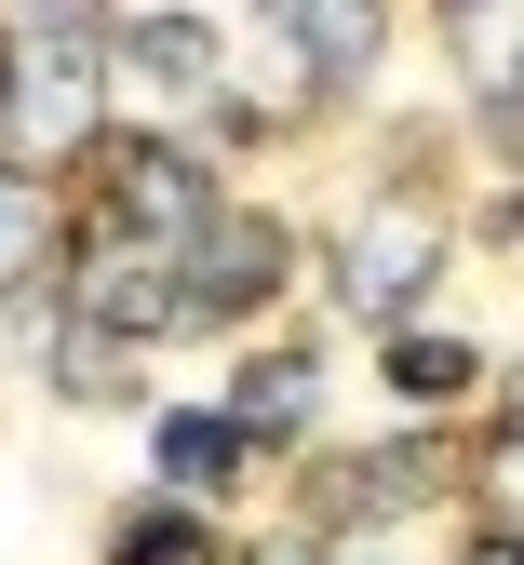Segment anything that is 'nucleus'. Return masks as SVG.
Listing matches in <instances>:
<instances>
[{
  "mask_svg": "<svg viewBox=\"0 0 524 565\" xmlns=\"http://www.w3.org/2000/svg\"><path fill=\"white\" fill-rule=\"evenodd\" d=\"M377 377H391V391H417V404H458V391H471L484 364H471V337H430V323H391Z\"/></svg>",
  "mask_w": 524,
  "mask_h": 565,
  "instance_id": "1a4fd4ad",
  "label": "nucleus"
},
{
  "mask_svg": "<svg viewBox=\"0 0 524 565\" xmlns=\"http://www.w3.org/2000/svg\"><path fill=\"white\" fill-rule=\"evenodd\" d=\"M14 41H54V54H95V0H28Z\"/></svg>",
  "mask_w": 524,
  "mask_h": 565,
  "instance_id": "4468645a",
  "label": "nucleus"
},
{
  "mask_svg": "<svg viewBox=\"0 0 524 565\" xmlns=\"http://www.w3.org/2000/svg\"><path fill=\"white\" fill-rule=\"evenodd\" d=\"M121 565H229V552H215L202 512H135L121 525Z\"/></svg>",
  "mask_w": 524,
  "mask_h": 565,
  "instance_id": "9b49d317",
  "label": "nucleus"
},
{
  "mask_svg": "<svg viewBox=\"0 0 524 565\" xmlns=\"http://www.w3.org/2000/svg\"><path fill=\"white\" fill-rule=\"evenodd\" d=\"M310 391H323L310 350H269V364L243 377V404H229V417H243V445H256V431H282V417H310Z\"/></svg>",
  "mask_w": 524,
  "mask_h": 565,
  "instance_id": "9d476101",
  "label": "nucleus"
},
{
  "mask_svg": "<svg viewBox=\"0 0 524 565\" xmlns=\"http://www.w3.org/2000/svg\"><path fill=\"white\" fill-rule=\"evenodd\" d=\"M282 282V230L269 216H202V243L175 256V323H243Z\"/></svg>",
  "mask_w": 524,
  "mask_h": 565,
  "instance_id": "20e7f679",
  "label": "nucleus"
},
{
  "mask_svg": "<svg viewBox=\"0 0 524 565\" xmlns=\"http://www.w3.org/2000/svg\"><path fill=\"white\" fill-rule=\"evenodd\" d=\"M95 135V54H54V41H14V82H0V162L41 175Z\"/></svg>",
  "mask_w": 524,
  "mask_h": 565,
  "instance_id": "f03ea898",
  "label": "nucleus"
},
{
  "mask_svg": "<svg viewBox=\"0 0 524 565\" xmlns=\"http://www.w3.org/2000/svg\"><path fill=\"white\" fill-rule=\"evenodd\" d=\"M54 391H67V404H108V391H121V350H108V337H67Z\"/></svg>",
  "mask_w": 524,
  "mask_h": 565,
  "instance_id": "ddd939ff",
  "label": "nucleus"
},
{
  "mask_svg": "<svg viewBox=\"0 0 524 565\" xmlns=\"http://www.w3.org/2000/svg\"><path fill=\"white\" fill-rule=\"evenodd\" d=\"M121 67L162 82V95H202V82H215V28H202V14H135V28H121Z\"/></svg>",
  "mask_w": 524,
  "mask_h": 565,
  "instance_id": "6e6552de",
  "label": "nucleus"
},
{
  "mask_svg": "<svg viewBox=\"0 0 524 565\" xmlns=\"http://www.w3.org/2000/svg\"><path fill=\"white\" fill-rule=\"evenodd\" d=\"M202 216H215V189H202V162H189V135H121V149H108V230H121V243L189 256Z\"/></svg>",
  "mask_w": 524,
  "mask_h": 565,
  "instance_id": "f257e3e1",
  "label": "nucleus"
},
{
  "mask_svg": "<svg viewBox=\"0 0 524 565\" xmlns=\"http://www.w3.org/2000/svg\"><path fill=\"white\" fill-rule=\"evenodd\" d=\"M148 458H162V484H175V499H189V484H229L256 445H243V417L229 404H175L162 417V445H148Z\"/></svg>",
  "mask_w": 524,
  "mask_h": 565,
  "instance_id": "0eeeda50",
  "label": "nucleus"
},
{
  "mask_svg": "<svg viewBox=\"0 0 524 565\" xmlns=\"http://www.w3.org/2000/svg\"><path fill=\"white\" fill-rule=\"evenodd\" d=\"M498 499H524V417H511V445H498Z\"/></svg>",
  "mask_w": 524,
  "mask_h": 565,
  "instance_id": "2eb2a0df",
  "label": "nucleus"
},
{
  "mask_svg": "<svg viewBox=\"0 0 524 565\" xmlns=\"http://www.w3.org/2000/svg\"><path fill=\"white\" fill-rule=\"evenodd\" d=\"M471 565H524V539H484V552H471Z\"/></svg>",
  "mask_w": 524,
  "mask_h": 565,
  "instance_id": "dca6fc26",
  "label": "nucleus"
},
{
  "mask_svg": "<svg viewBox=\"0 0 524 565\" xmlns=\"http://www.w3.org/2000/svg\"><path fill=\"white\" fill-rule=\"evenodd\" d=\"M41 256V175H14V162H0V282H14Z\"/></svg>",
  "mask_w": 524,
  "mask_h": 565,
  "instance_id": "f8f14e48",
  "label": "nucleus"
},
{
  "mask_svg": "<svg viewBox=\"0 0 524 565\" xmlns=\"http://www.w3.org/2000/svg\"><path fill=\"white\" fill-rule=\"evenodd\" d=\"M0 82H14V28H0Z\"/></svg>",
  "mask_w": 524,
  "mask_h": 565,
  "instance_id": "f3484780",
  "label": "nucleus"
},
{
  "mask_svg": "<svg viewBox=\"0 0 524 565\" xmlns=\"http://www.w3.org/2000/svg\"><path fill=\"white\" fill-rule=\"evenodd\" d=\"M256 28H269V54L296 67V95L363 82V54H377V14H363V0H256Z\"/></svg>",
  "mask_w": 524,
  "mask_h": 565,
  "instance_id": "423d86ee",
  "label": "nucleus"
},
{
  "mask_svg": "<svg viewBox=\"0 0 524 565\" xmlns=\"http://www.w3.org/2000/svg\"><path fill=\"white\" fill-rule=\"evenodd\" d=\"M430 269H443V230L417 216V202H377V216L336 243V297H350L363 323H404V310L430 297Z\"/></svg>",
  "mask_w": 524,
  "mask_h": 565,
  "instance_id": "7ed1b4c3",
  "label": "nucleus"
},
{
  "mask_svg": "<svg viewBox=\"0 0 524 565\" xmlns=\"http://www.w3.org/2000/svg\"><path fill=\"white\" fill-rule=\"evenodd\" d=\"M162 323H175V256H148V243L108 230V243L82 256V337L121 350V337H162Z\"/></svg>",
  "mask_w": 524,
  "mask_h": 565,
  "instance_id": "39448f33",
  "label": "nucleus"
}]
</instances>
